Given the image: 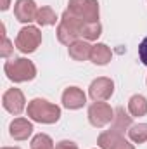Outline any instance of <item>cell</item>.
Segmentation results:
<instances>
[{
	"label": "cell",
	"mask_w": 147,
	"mask_h": 149,
	"mask_svg": "<svg viewBox=\"0 0 147 149\" xmlns=\"http://www.w3.org/2000/svg\"><path fill=\"white\" fill-rule=\"evenodd\" d=\"M9 134L14 141H26L33 134V123L26 118H14L9 125Z\"/></svg>",
	"instance_id": "7c38bea8"
},
{
	"label": "cell",
	"mask_w": 147,
	"mask_h": 149,
	"mask_svg": "<svg viewBox=\"0 0 147 149\" xmlns=\"http://www.w3.org/2000/svg\"><path fill=\"white\" fill-rule=\"evenodd\" d=\"M26 111L33 121L43 123V125H52V123L59 121V118H61V108L49 102L47 99H42V97L30 101Z\"/></svg>",
	"instance_id": "6da1fadb"
},
{
	"label": "cell",
	"mask_w": 147,
	"mask_h": 149,
	"mask_svg": "<svg viewBox=\"0 0 147 149\" xmlns=\"http://www.w3.org/2000/svg\"><path fill=\"white\" fill-rule=\"evenodd\" d=\"M81 28H83V23L80 19H76L74 16H71L68 10L62 12L61 16V23L57 26V40L62 43V45H71L76 40L81 38Z\"/></svg>",
	"instance_id": "3957f363"
},
{
	"label": "cell",
	"mask_w": 147,
	"mask_h": 149,
	"mask_svg": "<svg viewBox=\"0 0 147 149\" xmlns=\"http://www.w3.org/2000/svg\"><path fill=\"white\" fill-rule=\"evenodd\" d=\"M132 118H133L132 114H128L121 106H118V108L114 109V118H112V121H111V128L109 130L119 132V134L128 132L130 127H132Z\"/></svg>",
	"instance_id": "4fadbf2b"
},
{
	"label": "cell",
	"mask_w": 147,
	"mask_h": 149,
	"mask_svg": "<svg viewBox=\"0 0 147 149\" xmlns=\"http://www.w3.org/2000/svg\"><path fill=\"white\" fill-rule=\"evenodd\" d=\"M3 73L14 83H24V81H31L37 76V66L26 57H12L5 61Z\"/></svg>",
	"instance_id": "7a4b0ae2"
},
{
	"label": "cell",
	"mask_w": 147,
	"mask_h": 149,
	"mask_svg": "<svg viewBox=\"0 0 147 149\" xmlns=\"http://www.w3.org/2000/svg\"><path fill=\"white\" fill-rule=\"evenodd\" d=\"M88 94L94 101H107L114 94V81L107 76H99L90 83Z\"/></svg>",
	"instance_id": "9c48e42d"
},
{
	"label": "cell",
	"mask_w": 147,
	"mask_h": 149,
	"mask_svg": "<svg viewBox=\"0 0 147 149\" xmlns=\"http://www.w3.org/2000/svg\"><path fill=\"white\" fill-rule=\"evenodd\" d=\"M101 35H102V24H101L99 21L83 23V28H81V38H83V40L92 42V40H97Z\"/></svg>",
	"instance_id": "e0dca14e"
},
{
	"label": "cell",
	"mask_w": 147,
	"mask_h": 149,
	"mask_svg": "<svg viewBox=\"0 0 147 149\" xmlns=\"http://www.w3.org/2000/svg\"><path fill=\"white\" fill-rule=\"evenodd\" d=\"M88 121L92 127L95 128H102L106 125H109L114 118V109L111 108L107 102L102 101H95L94 104L88 106Z\"/></svg>",
	"instance_id": "8992f818"
},
{
	"label": "cell",
	"mask_w": 147,
	"mask_h": 149,
	"mask_svg": "<svg viewBox=\"0 0 147 149\" xmlns=\"http://www.w3.org/2000/svg\"><path fill=\"white\" fill-rule=\"evenodd\" d=\"M139 59L142 61V64L147 66V37L140 42V45H139Z\"/></svg>",
	"instance_id": "7402d4cb"
},
{
	"label": "cell",
	"mask_w": 147,
	"mask_h": 149,
	"mask_svg": "<svg viewBox=\"0 0 147 149\" xmlns=\"http://www.w3.org/2000/svg\"><path fill=\"white\" fill-rule=\"evenodd\" d=\"M66 10L76 19H80L81 23L99 21V2L97 0H69Z\"/></svg>",
	"instance_id": "277c9868"
},
{
	"label": "cell",
	"mask_w": 147,
	"mask_h": 149,
	"mask_svg": "<svg viewBox=\"0 0 147 149\" xmlns=\"http://www.w3.org/2000/svg\"><path fill=\"white\" fill-rule=\"evenodd\" d=\"M54 149H80V148H78V144H74L73 141H61V142L55 144Z\"/></svg>",
	"instance_id": "603a6c76"
},
{
	"label": "cell",
	"mask_w": 147,
	"mask_h": 149,
	"mask_svg": "<svg viewBox=\"0 0 147 149\" xmlns=\"http://www.w3.org/2000/svg\"><path fill=\"white\" fill-rule=\"evenodd\" d=\"M128 113L132 116H146L147 114V99L140 94H135L128 101Z\"/></svg>",
	"instance_id": "2e32d148"
},
{
	"label": "cell",
	"mask_w": 147,
	"mask_h": 149,
	"mask_svg": "<svg viewBox=\"0 0 147 149\" xmlns=\"http://www.w3.org/2000/svg\"><path fill=\"white\" fill-rule=\"evenodd\" d=\"M146 83H147V80H146Z\"/></svg>",
	"instance_id": "484cf974"
},
{
	"label": "cell",
	"mask_w": 147,
	"mask_h": 149,
	"mask_svg": "<svg viewBox=\"0 0 147 149\" xmlns=\"http://www.w3.org/2000/svg\"><path fill=\"white\" fill-rule=\"evenodd\" d=\"M97 144L101 149H135L133 144H130L123 134L114 132V130H106L97 137Z\"/></svg>",
	"instance_id": "ba28073f"
},
{
	"label": "cell",
	"mask_w": 147,
	"mask_h": 149,
	"mask_svg": "<svg viewBox=\"0 0 147 149\" xmlns=\"http://www.w3.org/2000/svg\"><path fill=\"white\" fill-rule=\"evenodd\" d=\"M2 106L3 109L14 116L21 114L26 108V99H24V94L19 90V88H9L3 95H2Z\"/></svg>",
	"instance_id": "52a82bcc"
},
{
	"label": "cell",
	"mask_w": 147,
	"mask_h": 149,
	"mask_svg": "<svg viewBox=\"0 0 147 149\" xmlns=\"http://www.w3.org/2000/svg\"><path fill=\"white\" fill-rule=\"evenodd\" d=\"M38 7L35 0H16L14 3V16L19 23L30 24L31 21H37Z\"/></svg>",
	"instance_id": "30bf717a"
},
{
	"label": "cell",
	"mask_w": 147,
	"mask_h": 149,
	"mask_svg": "<svg viewBox=\"0 0 147 149\" xmlns=\"http://www.w3.org/2000/svg\"><path fill=\"white\" fill-rule=\"evenodd\" d=\"M54 141L47 134H38L31 139V149H54Z\"/></svg>",
	"instance_id": "ffe728a7"
},
{
	"label": "cell",
	"mask_w": 147,
	"mask_h": 149,
	"mask_svg": "<svg viewBox=\"0 0 147 149\" xmlns=\"http://www.w3.org/2000/svg\"><path fill=\"white\" fill-rule=\"evenodd\" d=\"M42 43V31L37 26H24L19 30L17 37H16V49L23 54H31L35 52Z\"/></svg>",
	"instance_id": "5b68a950"
},
{
	"label": "cell",
	"mask_w": 147,
	"mask_h": 149,
	"mask_svg": "<svg viewBox=\"0 0 147 149\" xmlns=\"http://www.w3.org/2000/svg\"><path fill=\"white\" fill-rule=\"evenodd\" d=\"M9 7H10V0H3V2H2V7H0V9H2V10H7Z\"/></svg>",
	"instance_id": "cb8c5ba5"
},
{
	"label": "cell",
	"mask_w": 147,
	"mask_h": 149,
	"mask_svg": "<svg viewBox=\"0 0 147 149\" xmlns=\"http://www.w3.org/2000/svg\"><path fill=\"white\" fill-rule=\"evenodd\" d=\"M55 21H57V16H55V12H54L52 7L43 5V7L38 9L37 23L40 26H52V24H55Z\"/></svg>",
	"instance_id": "ac0fdd59"
},
{
	"label": "cell",
	"mask_w": 147,
	"mask_h": 149,
	"mask_svg": "<svg viewBox=\"0 0 147 149\" xmlns=\"http://www.w3.org/2000/svg\"><path fill=\"white\" fill-rule=\"evenodd\" d=\"M87 104V95L80 87H68L62 92V106L68 109H80Z\"/></svg>",
	"instance_id": "8fae6325"
},
{
	"label": "cell",
	"mask_w": 147,
	"mask_h": 149,
	"mask_svg": "<svg viewBox=\"0 0 147 149\" xmlns=\"http://www.w3.org/2000/svg\"><path fill=\"white\" fill-rule=\"evenodd\" d=\"M128 137L133 144H144L147 142V123H137L132 125L128 130Z\"/></svg>",
	"instance_id": "d6986e66"
},
{
	"label": "cell",
	"mask_w": 147,
	"mask_h": 149,
	"mask_svg": "<svg viewBox=\"0 0 147 149\" xmlns=\"http://www.w3.org/2000/svg\"><path fill=\"white\" fill-rule=\"evenodd\" d=\"M112 57V52L106 43H95L92 45V52H90V61L97 66H106Z\"/></svg>",
	"instance_id": "9a60e30c"
},
{
	"label": "cell",
	"mask_w": 147,
	"mask_h": 149,
	"mask_svg": "<svg viewBox=\"0 0 147 149\" xmlns=\"http://www.w3.org/2000/svg\"><path fill=\"white\" fill-rule=\"evenodd\" d=\"M68 52H69V57H71L73 61L81 63V61H87V59H90L92 45H90L87 40L80 38V40H76L74 43H71V45L68 47Z\"/></svg>",
	"instance_id": "5bb4252c"
},
{
	"label": "cell",
	"mask_w": 147,
	"mask_h": 149,
	"mask_svg": "<svg viewBox=\"0 0 147 149\" xmlns=\"http://www.w3.org/2000/svg\"><path fill=\"white\" fill-rule=\"evenodd\" d=\"M2 149H21V148H2Z\"/></svg>",
	"instance_id": "d4e9b609"
},
{
	"label": "cell",
	"mask_w": 147,
	"mask_h": 149,
	"mask_svg": "<svg viewBox=\"0 0 147 149\" xmlns=\"http://www.w3.org/2000/svg\"><path fill=\"white\" fill-rule=\"evenodd\" d=\"M12 50H14L12 42H10L7 37H2V50H0V56L5 59V57H9V56L12 54Z\"/></svg>",
	"instance_id": "44dd1931"
}]
</instances>
